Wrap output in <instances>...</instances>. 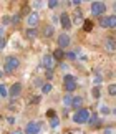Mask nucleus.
<instances>
[{"instance_id": "nucleus-12", "label": "nucleus", "mask_w": 116, "mask_h": 134, "mask_svg": "<svg viewBox=\"0 0 116 134\" xmlns=\"http://www.w3.org/2000/svg\"><path fill=\"white\" fill-rule=\"evenodd\" d=\"M81 22H83V13H81V10H80V8H76L75 15H73V20H71V23H75V25H80Z\"/></svg>"}, {"instance_id": "nucleus-29", "label": "nucleus", "mask_w": 116, "mask_h": 134, "mask_svg": "<svg viewBox=\"0 0 116 134\" xmlns=\"http://www.w3.org/2000/svg\"><path fill=\"white\" fill-rule=\"evenodd\" d=\"M99 25H101L103 28H108V17H101V18H99Z\"/></svg>"}, {"instance_id": "nucleus-16", "label": "nucleus", "mask_w": 116, "mask_h": 134, "mask_svg": "<svg viewBox=\"0 0 116 134\" xmlns=\"http://www.w3.org/2000/svg\"><path fill=\"white\" fill-rule=\"evenodd\" d=\"M86 122H89V126H94V127L101 124V122L98 121V116H96V114H89V118H88V121H86Z\"/></svg>"}, {"instance_id": "nucleus-21", "label": "nucleus", "mask_w": 116, "mask_h": 134, "mask_svg": "<svg viewBox=\"0 0 116 134\" xmlns=\"http://www.w3.org/2000/svg\"><path fill=\"white\" fill-rule=\"evenodd\" d=\"M76 81V78L73 75H65L63 76V83H75Z\"/></svg>"}, {"instance_id": "nucleus-31", "label": "nucleus", "mask_w": 116, "mask_h": 134, "mask_svg": "<svg viewBox=\"0 0 116 134\" xmlns=\"http://www.w3.org/2000/svg\"><path fill=\"white\" fill-rule=\"evenodd\" d=\"M99 113L106 116V114H109V113H111V111H109V108H108V106H101V108H99Z\"/></svg>"}, {"instance_id": "nucleus-27", "label": "nucleus", "mask_w": 116, "mask_h": 134, "mask_svg": "<svg viewBox=\"0 0 116 134\" xmlns=\"http://www.w3.org/2000/svg\"><path fill=\"white\" fill-rule=\"evenodd\" d=\"M108 93H109V96H116V85H109L108 86Z\"/></svg>"}, {"instance_id": "nucleus-18", "label": "nucleus", "mask_w": 116, "mask_h": 134, "mask_svg": "<svg viewBox=\"0 0 116 134\" xmlns=\"http://www.w3.org/2000/svg\"><path fill=\"white\" fill-rule=\"evenodd\" d=\"M63 86H65V91L68 93V94H70V93H73V91H75L76 90V81H75V83H65V85H63Z\"/></svg>"}, {"instance_id": "nucleus-6", "label": "nucleus", "mask_w": 116, "mask_h": 134, "mask_svg": "<svg viewBox=\"0 0 116 134\" xmlns=\"http://www.w3.org/2000/svg\"><path fill=\"white\" fill-rule=\"evenodd\" d=\"M40 22V17H38V12H31L27 15V23L30 25V28H35Z\"/></svg>"}, {"instance_id": "nucleus-25", "label": "nucleus", "mask_w": 116, "mask_h": 134, "mask_svg": "<svg viewBox=\"0 0 116 134\" xmlns=\"http://www.w3.org/2000/svg\"><path fill=\"white\" fill-rule=\"evenodd\" d=\"M8 96V90L5 88V85H0V98H7Z\"/></svg>"}, {"instance_id": "nucleus-41", "label": "nucleus", "mask_w": 116, "mask_h": 134, "mask_svg": "<svg viewBox=\"0 0 116 134\" xmlns=\"http://www.w3.org/2000/svg\"><path fill=\"white\" fill-rule=\"evenodd\" d=\"M81 2H80V0H73V2H71V5H75V7H78V5H80Z\"/></svg>"}, {"instance_id": "nucleus-34", "label": "nucleus", "mask_w": 116, "mask_h": 134, "mask_svg": "<svg viewBox=\"0 0 116 134\" xmlns=\"http://www.w3.org/2000/svg\"><path fill=\"white\" fill-rule=\"evenodd\" d=\"M40 99H41L40 96H31V99H30V103H31V104H38V103H40Z\"/></svg>"}, {"instance_id": "nucleus-2", "label": "nucleus", "mask_w": 116, "mask_h": 134, "mask_svg": "<svg viewBox=\"0 0 116 134\" xmlns=\"http://www.w3.org/2000/svg\"><path fill=\"white\" fill-rule=\"evenodd\" d=\"M88 118H89V111L85 109V108H80V109L75 113V116H73V121H75L76 124H83V122L88 121Z\"/></svg>"}, {"instance_id": "nucleus-22", "label": "nucleus", "mask_w": 116, "mask_h": 134, "mask_svg": "<svg viewBox=\"0 0 116 134\" xmlns=\"http://www.w3.org/2000/svg\"><path fill=\"white\" fill-rule=\"evenodd\" d=\"M108 27L109 28H116V17H114V15L108 17Z\"/></svg>"}, {"instance_id": "nucleus-46", "label": "nucleus", "mask_w": 116, "mask_h": 134, "mask_svg": "<svg viewBox=\"0 0 116 134\" xmlns=\"http://www.w3.org/2000/svg\"><path fill=\"white\" fill-rule=\"evenodd\" d=\"M2 78H3V71L0 70V80H2Z\"/></svg>"}, {"instance_id": "nucleus-9", "label": "nucleus", "mask_w": 116, "mask_h": 134, "mask_svg": "<svg viewBox=\"0 0 116 134\" xmlns=\"http://www.w3.org/2000/svg\"><path fill=\"white\" fill-rule=\"evenodd\" d=\"M41 65H43L46 70H53V66H55V60H53V56H51V55H45V56H43V60H41Z\"/></svg>"}, {"instance_id": "nucleus-38", "label": "nucleus", "mask_w": 116, "mask_h": 134, "mask_svg": "<svg viewBox=\"0 0 116 134\" xmlns=\"http://www.w3.org/2000/svg\"><path fill=\"white\" fill-rule=\"evenodd\" d=\"M60 68H61L63 71H66V70H68V65H65V63H61V65H60Z\"/></svg>"}, {"instance_id": "nucleus-10", "label": "nucleus", "mask_w": 116, "mask_h": 134, "mask_svg": "<svg viewBox=\"0 0 116 134\" xmlns=\"http://www.w3.org/2000/svg\"><path fill=\"white\" fill-rule=\"evenodd\" d=\"M53 33H55V27H53V25H50V23H46L45 27H43V37L50 38V37H53Z\"/></svg>"}, {"instance_id": "nucleus-33", "label": "nucleus", "mask_w": 116, "mask_h": 134, "mask_svg": "<svg viewBox=\"0 0 116 134\" xmlns=\"http://www.w3.org/2000/svg\"><path fill=\"white\" fill-rule=\"evenodd\" d=\"M46 118H50V119H51V118H56L55 109H48V111H46Z\"/></svg>"}, {"instance_id": "nucleus-11", "label": "nucleus", "mask_w": 116, "mask_h": 134, "mask_svg": "<svg viewBox=\"0 0 116 134\" xmlns=\"http://www.w3.org/2000/svg\"><path fill=\"white\" fill-rule=\"evenodd\" d=\"M81 104H83V98L81 96H73V99H71V108L73 109H80L81 108Z\"/></svg>"}, {"instance_id": "nucleus-32", "label": "nucleus", "mask_w": 116, "mask_h": 134, "mask_svg": "<svg viewBox=\"0 0 116 134\" xmlns=\"http://www.w3.org/2000/svg\"><path fill=\"white\" fill-rule=\"evenodd\" d=\"M18 22H20V15H13V17L10 18V23L12 25H17Z\"/></svg>"}, {"instance_id": "nucleus-7", "label": "nucleus", "mask_w": 116, "mask_h": 134, "mask_svg": "<svg viewBox=\"0 0 116 134\" xmlns=\"http://www.w3.org/2000/svg\"><path fill=\"white\" fill-rule=\"evenodd\" d=\"M20 93H22V85H20V83H13L12 86H10V90H8V96L12 98V99H15V98L20 96Z\"/></svg>"}, {"instance_id": "nucleus-14", "label": "nucleus", "mask_w": 116, "mask_h": 134, "mask_svg": "<svg viewBox=\"0 0 116 134\" xmlns=\"http://www.w3.org/2000/svg\"><path fill=\"white\" fill-rule=\"evenodd\" d=\"M51 56H53V60H55V61H61L63 58H65V51L60 50V48H56L53 53H51Z\"/></svg>"}, {"instance_id": "nucleus-45", "label": "nucleus", "mask_w": 116, "mask_h": 134, "mask_svg": "<svg viewBox=\"0 0 116 134\" xmlns=\"http://www.w3.org/2000/svg\"><path fill=\"white\" fill-rule=\"evenodd\" d=\"M0 38H3V27H0Z\"/></svg>"}, {"instance_id": "nucleus-39", "label": "nucleus", "mask_w": 116, "mask_h": 134, "mask_svg": "<svg viewBox=\"0 0 116 134\" xmlns=\"http://www.w3.org/2000/svg\"><path fill=\"white\" fill-rule=\"evenodd\" d=\"M104 134H113V127H108V129H104Z\"/></svg>"}, {"instance_id": "nucleus-5", "label": "nucleus", "mask_w": 116, "mask_h": 134, "mask_svg": "<svg viewBox=\"0 0 116 134\" xmlns=\"http://www.w3.org/2000/svg\"><path fill=\"white\" fill-rule=\"evenodd\" d=\"M71 43V38H70V35H66V33H61L60 37H58V48L60 50H65L68 48Z\"/></svg>"}, {"instance_id": "nucleus-23", "label": "nucleus", "mask_w": 116, "mask_h": 134, "mask_svg": "<svg viewBox=\"0 0 116 134\" xmlns=\"http://www.w3.org/2000/svg\"><path fill=\"white\" fill-rule=\"evenodd\" d=\"M65 58L70 60V61H75L76 60V53H75V51H66V53H65Z\"/></svg>"}, {"instance_id": "nucleus-17", "label": "nucleus", "mask_w": 116, "mask_h": 134, "mask_svg": "<svg viewBox=\"0 0 116 134\" xmlns=\"http://www.w3.org/2000/svg\"><path fill=\"white\" fill-rule=\"evenodd\" d=\"M83 30H85V32H91V30H93V22L89 18L83 20Z\"/></svg>"}, {"instance_id": "nucleus-43", "label": "nucleus", "mask_w": 116, "mask_h": 134, "mask_svg": "<svg viewBox=\"0 0 116 134\" xmlns=\"http://www.w3.org/2000/svg\"><path fill=\"white\" fill-rule=\"evenodd\" d=\"M35 86H43V83H41V80H36V81H35Z\"/></svg>"}, {"instance_id": "nucleus-3", "label": "nucleus", "mask_w": 116, "mask_h": 134, "mask_svg": "<svg viewBox=\"0 0 116 134\" xmlns=\"http://www.w3.org/2000/svg\"><path fill=\"white\" fill-rule=\"evenodd\" d=\"M106 12V5L104 2H93L91 3V15L93 17H101Z\"/></svg>"}, {"instance_id": "nucleus-40", "label": "nucleus", "mask_w": 116, "mask_h": 134, "mask_svg": "<svg viewBox=\"0 0 116 134\" xmlns=\"http://www.w3.org/2000/svg\"><path fill=\"white\" fill-rule=\"evenodd\" d=\"M33 7L35 8H40L41 7V2H33Z\"/></svg>"}, {"instance_id": "nucleus-36", "label": "nucleus", "mask_w": 116, "mask_h": 134, "mask_svg": "<svg viewBox=\"0 0 116 134\" xmlns=\"http://www.w3.org/2000/svg\"><path fill=\"white\" fill-rule=\"evenodd\" d=\"M2 22H3V25H8V23H10V17H7V15H5Z\"/></svg>"}, {"instance_id": "nucleus-42", "label": "nucleus", "mask_w": 116, "mask_h": 134, "mask_svg": "<svg viewBox=\"0 0 116 134\" xmlns=\"http://www.w3.org/2000/svg\"><path fill=\"white\" fill-rule=\"evenodd\" d=\"M3 46H5V40H3V38H0V50H2Z\"/></svg>"}, {"instance_id": "nucleus-35", "label": "nucleus", "mask_w": 116, "mask_h": 134, "mask_svg": "<svg viewBox=\"0 0 116 134\" xmlns=\"http://www.w3.org/2000/svg\"><path fill=\"white\" fill-rule=\"evenodd\" d=\"M30 13V7H28V5H23V7H22V15H28Z\"/></svg>"}, {"instance_id": "nucleus-4", "label": "nucleus", "mask_w": 116, "mask_h": 134, "mask_svg": "<svg viewBox=\"0 0 116 134\" xmlns=\"http://www.w3.org/2000/svg\"><path fill=\"white\" fill-rule=\"evenodd\" d=\"M41 129V122H36V121H30L27 126H25V132L23 134H38Z\"/></svg>"}, {"instance_id": "nucleus-20", "label": "nucleus", "mask_w": 116, "mask_h": 134, "mask_svg": "<svg viewBox=\"0 0 116 134\" xmlns=\"http://www.w3.org/2000/svg\"><path fill=\"white\" fill-rule=\"evenodd\" d=\"M51 90H53V85H51V83H43V86H41V91H43L45 94L51 93Z\"/></svg>"}, {"instance_id": "nucleus-28", "label": "nucleus", "mask_w": 116, "mask_h": 134, "mask_svg": "<svg viewBox=\"0 0 116 134\" xmlns=\"http://www.w3.org/2000/svg\"><path fill=\"white\" fill-rule=\"evenodd\" d=\"M53 76H55L53 70H46V73H45V78H46V80H48V81H51V80H53Z\"/></svg>"}, {"instance_id": "nucleus-37", "label": "nucleus", "mask_w": 116, "mask_h": 134, "mask_svg": "<svg viewBox=\"0 0 116 134\" xmlns=\"http://www.w3.org/2000/svg\"><path fill=\"white\" fill-rule=\"evenodd\" d=\"M7 121H8V124H13V122H15V118L10 116V118H7Z\"/></svg>"}, {"instance_id": "nucleus-26", "label": "nucleus", "mask_w": 116, "mask_h": 134, "mask_svg": "<svg viewBox=\"0 0 116 134\" xmlns=\"http://www.w3.org/2000/svg\"><path fill=\"white\" fill-rule=\"evenodd\" d=\"M58 124H60V121H58V118H51L50 119V127H58Z\"/></svg>"}, {"instance_id": "nucleus-13", "label": "nucleus", "mask_w": 116, "mask_h": 134, "mask_svg": "<svg viewBox=\"0 0 116 134\" xmlns=\"http://www.w3.org/2000/svg\"><path fill=\"white\" fill-rule=\"evenodd\" d=\"M114 45L116 43H114V38L113 37H106V38H104V46H106L109 51H114V48H116Z\"/></svg>"}, {"instance_id": "nucleus-19", "label": "nucleus", "mask_w": 116, "mask_h": 134, "mask_svg": "<svg viewBox=\"0 0 116 134\" xmlns=\"http://www.w3.org/2000/svg\"><path fill=\"white\" fill-rule=\"evenodd\" d=\"M71 99H73V96H71V94H68V93H66V94L63 96V106H65V108L71 106Z\"/></svg>"}, {"instance_id": "nucleus-30", "label": "nucleus", "mask_w": 116, "mask_h": 134, "mask_svg": "<svg viewBox=\"0 0 116 134\" xmlns=\"http://www.w3.org/2000/svg\"><path fill=\"white\" fill-rule=\"evenodd\" d=\"M46 5H48V7H50V8H56V7H58V5H60V2H58V0H50V2H48V3H46Z\"/></svg>"}, {"instance_id": "nucleus-15", "label": "nucleus", "mask_w": 116, "mask_h": 134, "mask_svg": "<svg viewBox=\"0 0 116 134\" xmlns=\"http://www.w3.org/2000/svg\"><path fill=\"white\" fill-rule=\"evenodd\" d=\"M25 37H27L28 40H33L38 37V30H35V28H28V30H25Z\"/></svg>"}, {"instance_id": "nucleus-24", "label": "nucleus", "mask_w": 116, "mask_h": 134, "mask_svg": "<svg viewBox=\"0 0 116 134\" xmlns=\"http://www.w3.org/2000/svg\"><path fill=\"white\" fill-rule=\"evenodd\" d=\"M91 94H93L94 99H98V98H99V85H96L94 88H91Z\"/></svg>"}, {"instance_id": "nucleus-1", "label": "nucleus", "mask_w": 116, "mask_h": 134, "mask_svg": "<svg viewBox=\"0 0 116 134\" xmlns=\"http://www.w3.org/2000/svg\"><path fill=\"white\" fill-rule=\"evenodd\" d=\"M20 66V60L17 58V56H7V60H5V66H3V71L5 73H12V71H15Z\"/></svg>"}, {"instance_id": "nucleus-8", "label": "nucleus", "mask_w": 116, "mask_h": 134, "mask_svg": "<svg viewBox=\"0 0 116 134\" xmlns=\"http://www.w3.org/2000/svg\"><path fill=\"white\" fill-rule=\"evenodd\" d=\"M58 20H60L61 27L65 28V30H68V28L71 27V18H70V15H68V13H65V12H63V13L60 15V17H58Z\"/></svg>"}, {"instance_id": "nucleus-44", "label": "nucleus", "mask_w": 116, "mask_h": 134, "mask_svg": "<svg viewBox=\"0 0 116 134\" xmlns=\"http://www.w3.org/2000/svg\"><path fill=\"white\" fill-rule=\"evenodd\" d=\"M12 134H23V131H22V129H15Z\"/></svg>"}]
</instances>
